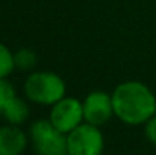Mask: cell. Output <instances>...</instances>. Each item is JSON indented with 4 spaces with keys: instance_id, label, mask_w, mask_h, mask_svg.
Instances as JSON below:
<instances>
[{
    "instance_id": "cell-1",
    "label": "cell",
    "mask_w": 156,
    "mask_h": 155,
    "mask_svg": "<svg viewBox=\"0 0 156 155\" xmlns=\"http://www.w3.org/2000/svg\"><path fill=\"white\" fill-rule=\"evenodd\" d=\"M114 114L126 125H146L156 114V96L140 81H126L112 91Z\"/></svg>"
},
{
    "instance_id": "cell-2",
    "label": "cell",
    "mask_w": 156,
    "mask_h": 155,
    "mask_svg": "<svg viewBox=\"0 0 156 155\" xmlns=\"http://www.w3.org/2000/svg\"><path fill=\"white\" fill-rule=\"evenodd\" d=\"M24 94L34 103L50 105L65 98V82L53 72H34L24 81Z\"/></svg>"
},
{
    "instance_id": "cell-3",
    "label": "cell",
    "mask_w": 156,
    "mask_h": 155,
    "mask_svg": "<svg viewBox=\"0 0 156 155\" xmlns=\"http://www.w3.org/2000/svg\"><path fill=\"white\" fill-rule=\"evenodd\" d=\"M30 138L37 155L67 154V134L61 132L50 119H40L30 126Z\"/></svg>"
},
{
    "instance_id": "cell-4",
    "label": "cell",
    "mask_w": 156,
    "mask_h": 155,
    "mask_svg": "<svg viewBox=\"0 0 156 155\" xmlns=\"http://www.w3.org/2000/svg\"><path fill=\"white\" fill-rule=\"evenodd\" d=\"M103 148L105 138L100 128L88 122L67 134V154L70 155H102Z\"/></svg>"
},
{
    "instance_id": "cell-5",
    "label": "cell",
    "mask_w": 156,
    "mask_h": 155,
    "mask_svg": "<svg viewBox=\"0 0 156 155\" xmlns=\"http://www.w3.org/2000/svg\"><path fill=\"white\" fill-rule=\"evenodd\" d=\"M49 119L61 132L68 134L79 125H82V122L85 120L83 103L76 98L65 96L52 105Z\"/></svg>"
},
{
    "instance_id": "cell-6",
    "label": "cell",
    "mask_w": 156,
    "mask_h": 155,
    "mask_svg": "<svg viewBox=\"0 0 156 155\" xmlns=\"http://www.w3.org/2000/svg\"><path fill=\"white\" fill-rule=\"evenodd\" d=\"M83 117L85 122L102 126L105 125L114 114V105H112V94L96 90L87 94L83 99Z\"/></svg>"
},
{
    "instance_id": "cell-7",
    "label": "cell",
    "mask_w": 156,
    "mask_h": 155,
    "mask_svg": "<svg viewBox=\"0 0 156 155\" xmlns=\"http://www.w3.org/2000/svg\"><path fill=\"white\" fill-rule=\"evenodd\" d=\"M26 146L27 137L17 125L0 126V155H21Z\"/></svg>"
},
{
    "instance_id": "cell-8",
    "label": "cell",
    "mask_w": 156,
    "mask_h": 155,
    "mask_svg": "<svg viewBox=\"0 0 156 155\" xmlns=\"http://www.w3.org/2000/svg\"><path fill=\"white\" fill-rule=\"evenodd\" d=\"M29 113L30 111H29L27 103L17 96H14L3 109V116L9 122V125H17V126L21 125L29 117Z\"/></svg>"
},
{
    "instance_id": "cell-9",
    "label": "cell",
    "mask_w": 156,
    "mask_h": 155,
    "mask_svg": "<svg viewBox=\"0 0 156 155\" xmlns=\"http://www.w3.org/2000/svg\"><path fill=\"white\" fill-rule=\"evenodd\" d=\"M14 62L20 72H32L37 65V53L32 49L23 47L14 53Z\"/></svg>"
},
{
    "instance_id": "cell-10",
    "label": "cell",
    "mask_w": 156,
    "mask_h": 155,
    "mask_svg": "<svg viewBox=\"0 0 156 155\" xmlns=\"http://www.w3.org/2000/svg\"><path fill=\"white\" fill-rule=\"evenodd\" d=\"M15 70L14 53L9 50L8 46L0 43V79H6Z\"/></svg>"
},
{
    "instance_id": "cell-11",
    "label": "cell",
    "mask_w": 156,
    "mask_h": 155,
    "mask_svg": "<svg viewBox=\"0 0 156 155\" xmlns=\"http://www.w3.org/2000/svg\"><path fill=\"white\" fill-rule=\"evenodd\" d=\"M14 96H17V94H15V90L11 85V82L8 79H0V114H3L5 106Z\"/></svg>"
},
{
    "instance_id": "cell-12",
    "label": "cell",
    "mask_w": 156,
    "mask_h": 155,
    "mask_svg": "<svg viewBox=\"0 0 156 155\" xmlns=\"http://www.w3.org/2000/svg\"><path fill=\"white\" fill-rule=\"evenodd\" d=\"M144 132H146V137L147 140L156 146V114L146 123V128H144Z\"/></svg>"
},
{
    "instance_id": "cell-13",
    "label": "cell",
    "mask_w": 156,
    "mask_h": 155,
    "mask_svg": "<svg viewBox=\"0 0 156 155\" xmlns=\"http://www.w3.org/2000/svg\"><path fill=\"white\" fill-rule=\"evenodd\" d=\"M64 155H70V154H64Z\"/></svg>"
}]
</instances>
